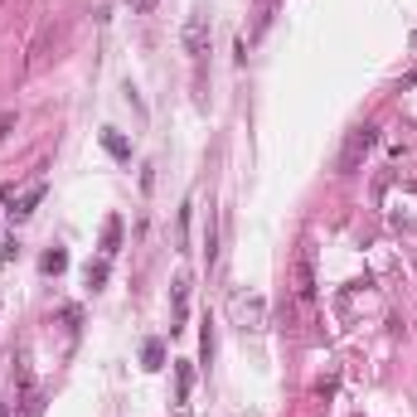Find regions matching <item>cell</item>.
Wrapping results in <instances>:
<instances>
[{
	"instance_id": "obj_6",
	"label": "cell",
	"mask_w": 417,
	"mask_h": 417,
	"mask_svg": "<svg viewBox=\"0 0 417 417\" xmlns=\"http://www.w3.org/2000/svg\"><path fill=\"white\" fill-rule=\"evenodd\" d=\"M116 243H121V218H107V228H103V257L116 252Z\"/></svg>"
},
{
	"instance_id": "obj_5",
	"label": "cell",
	"mask_w": 417,
	"mask_h": 417,
	"mask_svg": "<svg viewBox=\"0 0 417 417\" xmlns=\"http://www.w3.org/2000/svg\"><path fill=\"white\" fill-rule=\"evenodd\" d=\"M39 199H44V185H29V190H24V195L15 199V208H10V213H15V218H29V213H34V204H39Z\"/></svg>"
},
{
	"instance_id": "obj_4",
	"label": "cell",
	"mask_w": 417,
	"mask_h": 417,
	"mask_svg": "<svg viewBox=\"0 0 417 417\" xmlns=\"http://www.w3.org/2000/svg\"><path fill=\"white\" fill-rule=\"evenodd\" d=\"M185 54H195V59L208 54V15L204 10H195V15L185 20Z\"/></svg>"
},
{
	"instance_id": "obj_11",
	"label": "cell",
	"mask_w": 417,
	"mask_h": 417,
	"mask_svg": "<svg viewBox=\"0 0 417 417\" xmlns=\"http://www.w3.org/2000/svg\"><path fill=\"white\" fill-rule=\"evenodd\" d=\"M107 282V262H98V267H88V287H93V291H98V287H103Z\"/></svg>"
},
{
	"instance_id": "obj_2",
	"label": "cell",
	"mask_w": 417,
	"mask_h": 417,
	"mask_svg": "<svg viewBox=\"0 0 417 417\" xmlns=\"http://www.w3.org/2000/svg\"><path fill=\"white\" fill-rule=\"evenodd\" d=\"M374 141H379V126H354L349 136H344V151H340V170H354L369 151H374Z\"/></svg>"
},
{
	"instance_id": "obj_10",
	"label": "cell",
	"mask_w": 417,
	"mask_h": 417,
	"mask_svg": "<svg viewBox=\"0 0 417 417\" xmlns=\"http://www.w3.org/2000/svg\"><path fill=\"white\" fill-rule=\"evenodd\" d=\"M160 359H165V344L151 340V344H146V369H160Z\"/></svg>"
},
{
	"instance_id": "obj_9",
	"label": "cell",
	"mask_w": 417,
	"mask_h": 417,
	"mask_svg": "<svg viewBox=\"0 0 417 417\" xmlns=\"http://www.w3.org/2000/svg\"><path fill=\"white\" fill-rule=\"evenodd\" d=\"M63 267H68V252H63V248L44 252V272H63Z\"/></svg>"
},
{
	"instance_id": "obj_12",
	"label": "cell",
	"mask_w": 417,
	"mask_h": 417,
	"mask_svg": "<svg viewBox=\"0 0 417 417\" xmlns=\"http://www.w3.org/2000/svg\"><path fill=\"white\" fill-rule=\"evenodd\" d=\"M190 384H195V374H190V364H180V403L190 398Z\"/></svg>"
},
{
	"instance_id": "obj_13",
	"label": "cell",
	"mask_w": 417,
	"mask_h": 417,
	"mask_svg": "<svg viewBox=\"0 0 417 417\" xmlns=\"http://www.w3.org/2000/svg\"><path fill=\"white\" fill-rule=\"evenodd\" d=\"M131 10H136V15H146V10H156V0H131Z\"/></svg>"
},
{
	"instance_id": "obj_8",
	"label": "cell",
	"mask_w": 417,
	"mask_h": 417,
	"mask_svg": "<svg viewBox=\"0 0 417 417\" xmlns=\"http://www.w3.org/2000/svg\"><path fill=\"white\" fill-rule=\"evenodd\" d=\"M103 146L112 151V156H116V160H126V156H131V146H126V141H121L116 131H103Z\"/></svg>"
},
{
	"instance_id": "obj_1",
	"label": "cell",
	"mask_w": 417,
	"mask_h": 417,
	"mask_svg": "<svg viewBox=\"0 0 417 417\" xmlns=\"http://www.w3.org/2000/svg\"><path fill=\"white\" fill-rule=\"evenodd\" d=\"M291 291H296L301 306H311V301H315V248H311V243H301L296 257H291Z\"/></svg>"
},
{
	"instance_id": "obj_7",
	"label": "cell",
	"mask_w": 417,
	"mask_h": 417,
	"mask_svg": "<svg viewBox=\"0 0 417 417\" xmlns=\"http://www.w3.org/2000/svg\"><path fill=\"white\" fill-rule=\"evenodd\" d=\"M185 306H190V277L175 282V320H185Z\"/></svg>"
},
{
	"instance_id": "obj_3",
	"label": "cell",
	"mask_w": 417,
	"mask_h": 417,
	"mask_svg": "<svg viewBox=\"0 0 417 417\" xmlns=\"http://www.w3.org/2000/svg\"><path fill=\"white\" fill-rule=\"evenodd\" d=\"M233 320L243 325V330H262V320H267V301L262 296H233Z\"/></svg>"
}]
</instances>
